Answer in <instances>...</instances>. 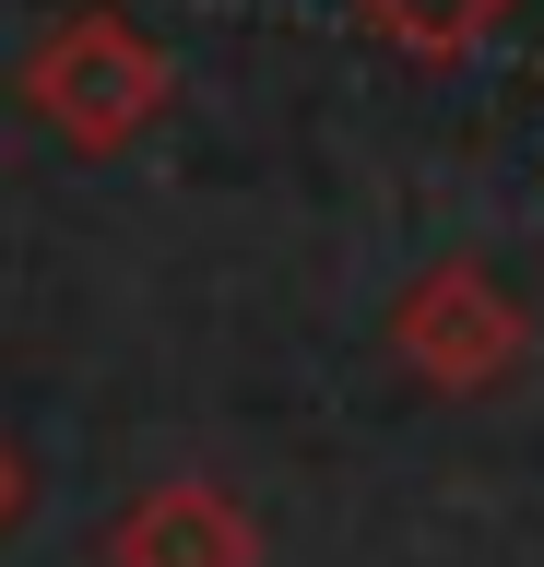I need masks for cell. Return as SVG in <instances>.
<instances>
[{"mask_svg": "<svg viewBox=\"0 0 544 567\" xmlns=\"http://www.w3.org/2000/svg\"><path fill=\"white\" fill-rule=\"evenodd\" d=\"M356 12L391 35V48H414V60H473L521 0H356Z\"/></svg>", "mask_w": 544, "mask_h": 567, "instance_id": "277c9868", "label": "cell"}, {"mask_svg": "<svg viewBox=\"0 0 544 567\" xmlns=\"http://www.w3.org/2000/svg\"><path fill=\"white\" fill-rule=\"evenodd\" d=\"M24 496H37V473H24V450H12V437H0V532L24 520Z\"/></svg>", "mask_w": 544, "mask_h": 567, "instance_id": "5b68a950", "label": "cell"}, {"mask_svg": "<svg viewBox=\"0 0 544 567\" xmlns=\"http://www.w3.org/2000/svg\"><path fill=\"white\" fill-rule=\"evenodd\" d=\"M178 95V60L154 48L131 12H60L37 35V60H24V106H37L60 142L83 154H119V142H143Z\"/></svg>", "mask_w": 544, "mask_h": 567, "instance_id": "6da1fadb", "label": "cell"}, {"mask_svg": "<svg viewBox=\"0 0 544 567\" xmlns=\"http://www.w3.org/2000/svg\"><path fill=\"white\" fill-rule=\"evenodd\" d=\"M391 354L427 390L473 402V390H497L509 367L533 354V319H521V296H509L485 260H438V272H414V296L391 308Z\"/></svg>", "mask_w": 544, "mask_h": 567, "instance_id": "7a4b0ae2", "label": "cell"}, {"mask_svg": "<svg viewBox=\"0 0 544 567\" xmlns=\"http://www.w3.org/2000/svg\"><path fill=\"white\" fill-rule=\"evenodd\" d=\"M107 567H260V520L202 473H166L154 496H131L107 532Z\"/></svg>", "mask_w": 544, "mask_h": 567, "instance_id": "3957f363", "label": "cell"}]
</instances>
